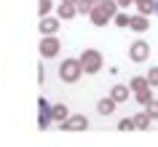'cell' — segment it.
Wrapping results in <instances>:
<instances>
[{
  "mask_svg": "<svg viewBox=\"0 0 158 147\" xmlns=\"http://www.w3.org/2000/svg\"><path fill=\"white\" fill-rule=\"evenodd\" d=\"M115 11H118V3H115V0H102V3H97V6L89 11V16H91V22L97 27H105L110 19L115 16Z\"/></svg>",
  "mask_w": 158,
  "mask_h": 147,
  "instance_id": "6da1fadb",
  "label": "cell"
},
{
  "mask_svg": "<svg viewBox=\"0 0 158 147\" xmlns=\"http://www.w3.org/2000/svg\"><path fill=\"white\" fill-rule=\"evenodd\" d=\"M102 64H105V59H102V54L97 48H86L81 54V67H83L86 75H97L102 70Z\"/></svg>",
  "mask_w": 158,
  "mask_h": 147,
  "instance_id": "7a4b0ae2",
  "label": "cell"
},
{
  "mask_svg": "<svg viewBox=\"0 0 158 147\" xmlns=\"http://www.w3.org/2000/svg\"><path fill=\"white\" fill-rule=\"evenodd\" d=\"M81 75H83L81 59H73V56H70V59H64V62L59 64V78H62L64 83H75Z\"/></svg>",
  "mask_w": 158,
  "mask_h": 147,
  "instance_id": "3957f363",
  "label": "cell"
},
{
  "mask_svg": "<svg viewBox=\"0 0 158 147\" xmlns=\"http://www.w3.org/2000/svg\"><path fill=\"white\" fill-rule=\"evenodd\" d=\"M89 129V118L86 115H67L59 123V131H86Z\"/></svg>",
  "mask_w": 158,
  "mask_h": 147,
  "instance_id": "277c9868",
  "label": "cell"
},
{
  "mask_svg": "<svg viewBox=\"0 0 158 147\" xmlns=\"http://www.w3.org/2000/svg\"><path fill=\"white\" fill-rule=\"evenodd\" d=\"M59 48H62V43H59L54 35H43V40H40V59H54L59 54Z\"/></svg>",
  "mask_w": 158,
  "mask_h": 147,
  "instance_id": "5b68a950",
  "label": "cell"
},
{
  "mask_svg": "<svg viewBox=\"0 0 158 147\" xmlns=\"http://www.w3.org/2000/svg\"><path fill=\"white\" fill-rule=\"evenodd\" d=\"M148 56H150V43L134 40L131 46H129V59H131V62H145Z\"/></svg>",
  "mask_w": 158,
  "mask_h": 147,
  "instance_id": "8992f818",
  "label": "cell"
},
{
  "mask_svg": "<svg viewBox=\"0 0 158 147\" xmlns=\"http://www.w3.org/2000/svg\"><path fill=\"white\" fill-rule=\"evenodd\" d=\"M38 110H40V112H38V129L40 131H46L51 126V104H48V99H38Z\"/></svg>",
  "mask_w": 158,
  "mask_h": 147,
  "instance_id": "52a82bcc",
  "label": "cell"
},
{
  "mask_svg": "<svg viewBox=\"0 0 158 147\" xmlns=\"http://www.w3.org/2000/svg\"><path fill=\"white\" fill-rule=\"evenodd\" d=\"M129 30H134V32H148L150 30V22L145 14H137V16H129Z\"/></svg>",
  "mask_w": 158,
  "mask_h": 147,
  "instance_id": "ba28073f",
  "label": "cell"
},
{
  "mask_svg": "<svg viewBox=\"0 0 158 147\" xmlns=\"http://www.w3.org/2000/svg\"><path fill=\"white\" fill-rule=\"evenodd\" d=\"M59 30V22L51 16H40V35H54Z\"/></svg>",
  "mask_w": 158,
  "mask_h": 147,
  "instance_id": "9c48e42d",
  "label": "cell"
},
{
  "mask_svg": "<svg viewBox=\"0 0 158 147\" xmlns=\"http://www.w3.org/2000/svg\"><path fill=\"white\" fill-rule=\"evenodd\" d=\"M97 112L105 115V118L113 115V112H115V99H99V102H97Z\"/></svg>",
  "mask_w": 158,
  "mask_h": 147,
  "instance_id": "30bf717a",
  "label": "cell"
},
{
  "mask_svg": "<svg viewBox=\"0 0 158 147\" xmlns=\"http://www.w3.org/2000/svg\"><path fill=\"white\" fill-rule=\"evenodd\" d=\"M73 16H78L75 3H64V0H62V6H59V19H73Z\"/></svg>",
  "mask_w": 158,
  "mask_h": 147,
  "instance_id": "8fae6325",
  "label": "cell"
},
{
  "mask_svg": "<svg viewBox=\"0 0 158 147\" xmlns=\"http://www.w3.org/2000/svg\"><path fill=\"white\" fill-rule=\"evenodd\" d=\"M110 99H115V104L118 102H126V99H129V86H113Z\"/></svg>",
  "mask_w": 158,
  "mask_h": 147,
  "instance_id": "7c38bea8",
  "label": "cell"
},
{
  "mask_svg": "<svg viewBox=\"0 0 158 147\" xmlns=\"http://www.w3.org/2000/svg\"><path fill=\"white\" fill-rule=\"evenodd\" d=\"M67 115H70V110H67L64 104H54L51 107V120H56V123H62L67 118Z\"/></svg>",
  "mask_w": 158,
  "mask_h": 147,
  "instance_id": "4fadbf2b",
  "label": "cell"
},
{
  "mask_svg": "<svg viewBox=\"0 0 158 147\" xmlns=\"http://www.w3.org/2000/svg\"><path fill=\"white\" fill-rule=\"evenodd\" d=\"M134 129H139V131H148L150 129V115L142 110L139 115H134Z\"/></svg>",
  "mask_w": 158,
  "mask_h": 147,
  "instance_id": "5bb4252c",
  "label": "cell"
},
{
  "mask_svg": "<svg viewBox=\"0 0 158 147\" xmlns=\"http://www.w3.org/2000/svg\"><path fill=\"white\" fill-rule=\"evenodd\" d=\"M134 6H137V11H139V14H145V16H148V14H153V11H156V0H134Z\"/></svg>",
  "mask_w": 158,
  "mask_h": 147,
  "instance_id": "9a60e30c",
  "label": "cell"
},
{
  "mask_svg": "<svg viewBox=\"0 0 158 147\" xmlns=\"http://www.w3.org/2000/svg\"><path fill=\"white\" fill-rule=\"evenodd\" d=\"M137 102H139L142 107L153 102V91H150V86H148V88H139V91H137Z\"/></svg>",
  "mask_w": 158,
  "mask_h": 147,
  "instance_id": "2e32d148",
  "label": "cell"
},
{
  "mask_svg": "<svg viewBox=\"0 0 158 147\" xmlns=\"http://www.w3.org/2000/svg\"><path fill=\"white\" fill-rule=\"evenodd\" d=\"M118 131H134V118H121L118 120Z\"/></svg>",
  "mask_w": 158,
  "mask_h": 147,
  "instance_id": "e0dca14e",
  "label": "cell"
},
{
  "mask_svg": "<svg viewBox=\"0 0 158 147\" xmlns=\"http://www.w3.org/2000/svg\"><path fill=\"white\" fill-rule=\"evenodd\" d=\"M148 83H150V88H158V67H150V72H148Z\"/></svg>",
  "mask_w": 158,
  "mask_h": 147,
  "instance_id": "ac0fdd59",
  "label": "cell"
},
{
  "mask_svg": "<svg viewBox=\"0 0 158 147\" xmlns=\"http://www.w3.org/2000/svg\"><path fill=\"white\" fill-rule=\"evenodd\" d=\"M75 8H78V14H89L94 6H91V0H78V3H75Z\"/></svg>",
  "mask_w": 158,
  "mask_h": 147,
  "instance_id": "d6986e66",
  "label": "cell"
},
{
  "mask_svg": "<svg viewBox=\"0 0 158 147\" xmlns=\"http://www.w3.org/2000/svg\"><path fill=\"white\" fill-rule=\"evenodd\" d=\"M150 83H148V78H131V88L134 91H139V88H148Z\"/></svg>",
  "mask_w": 158,
  "mask_h": 147,
  "instance_id": "ffe728a7",
  "label": "cell"
},
{
  "mask_svg": "<svg viewBox=\"0 0 158 147\" xmlns=\"http://www.w3.org/2000/svg\"><path fill=\"white\" fill-rule=\"evenodd\" d=\"M145 112L150 115V120H156V118H158V102H150V104H145Z\"/></svg>",
  "mask_w": 158,
  "mask_h": 147,
  "instance_id": "44dd1931",
  "label": "cell"
},
{
  "mask_svg": "<svg viewBox=\"0 0 158 147\" xmlns=\"http://www.w3.org/2000/svg\"><path fill=\"white\" fill-rule=\"evenodd\" d=\"M48 11H51V0H40L38 3V14L40 16H48Z\"/></svg>",
  "mask_w": 158,
  "mask_h": 147,
  "instance_id": "7402d4cb",
  "label": "cell"
},
{
  "mask_svg": "<svg viewBox=\"0 0 158 147\" xmlns=\"http://www.w3.org/2000/svg\"><path fill=\"white\" fill-rule=\"evenodd\" d=\"M113 19H115L118 27H129V14H118V11H115V16H113Z\"/></svg>",
  "mask_w": 158,
  "mask_h": 147,
  "instance_id": "603a6c76",
  "label": "cell"
},
{
  "mask_svg": "<svg viewBox=\"0 0 158 147\" xmlns=\"http://www.w3.org/2000/svg\"><path fill=\"white\" fill-rule=\"evenodd\" d=\"M43 80H46V67L40 62V67H38V83H43Z\"/></svg>",
  "mask_w": 158,
  "mask_h": 147,
  "instance_id": "cb8c5ba5",
  "label": "cell"
},
{
  "mask_svg": "<svg viewBox=\"0 0 158 147\" xmlns=\"http://www.w3.org/2000/svg\"><path fill=\"white\" fill-rule=\"evenodd\" d=\"M115 3H118V6H121V8H129V6H131L134 0H115Z\"/></svg>",
  "mask_w": 158,
  "mask_h": 147,
  "instance_id": "d4e9b609",
  "label": "cell"
},
{
  "mask_svg": "<svg viewBox=\"0 0 158 147\" xmlns=\"http://www.w3.org/2000/svg\"><path fill=\"white\" fill-rule=\"evenodd\" d=\"M97 3H102V0H91V6H97Z\"/></svg>",
  "mask_w": 158,
  "mask_h": 147,
  "instance_id": "484cf974",
  "label": "cell"
},
{
  "mask_svg": "<svg viewBox=\"0 0 158 147\" xmlns=\"http://www.w3.org/2000/svg\"><path fill=\"white\" fill-rule=\"evenodd\" d=\"M64 3H78V0H64Z\"/></svg>",
  "mask_w": 158,
  "mask_h": 147,
  "instance_id": "4316f807",
  "label": "cell"
},
{
  "mask_svg": "<svg viewBox=\"0 0 158 147\" xmlns=\"http://www.w3.org/2000/svg\"><path fill=\"white\" fill-rule=\"evenodd\" d=\"M156 14H158V0H156Z\"/></svg>",
  "mask_w": 158,
  "mask_h": 147,
  "instance_id": "83f0119b",
  "label": "cell"
}]
</instances>
